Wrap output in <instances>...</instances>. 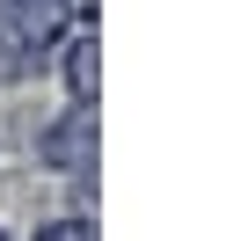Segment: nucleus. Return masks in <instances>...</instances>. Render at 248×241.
I'll use <instances>...</instances> for the list:
<instances>
[{
  "mask_svg": "<svg viewBox=\"0 0 248 241\" xmlns=\"http://www.w3.org/2000/svg\"><path fill=\"white\" fill-rule=\"evenodd\" d=\"M37 161L51 168V176H73V183H88V168H95V110H59L51 125L37 132Z\"/></svg>",
  "mask_w": 248,
  "mask_h": 241,
  "instance_id": "1",
  "label": "nucleus"
},
{
  "mask_svg": "<svg viewBox=\"0 0 248 241\" xmlns=\"http://www.w3.org/2000/svg\"><path fill=\"white\" fill-rule=\"evenodd\" d=\"M59 73H66L73 110H95V80H102V59H95V22H80V30L59 44Z\"/></svg>",
  "mask_w": 248,
  "mask_h": 241,
  "instance_id": "2",
  "label": "nucleus"
},
{
  "mask_svg": "<svg viewBox=\"0 0 248 241\" xmlns=\"http://www.w3.org/2000/svg\"><path fill=\"white\" fill-rule=\"evenodd\" d=\"M30 241H95V226H88V219H73V212H66V219H44V226H37V234H30Z\"/></svg>",
  "mask_w": 248,
  "mask_h": 241,
  "instance_id": "3",
  "label": "nucleus"
},
{
  "mask_svg": "<svg viewBox=\"0 0 248 241\" xmlns=\"http://www.w3.org/2000/svg\"><path fill=\"white\" fill-rule=\"evenodd\" d=\"M0 241H8V226H0Z\"/></svg>",
  "mask_w": 248,
  "mask_h": 241,
  "instance_id": "4",
  "label": "nucleus"
}]
</instances>
